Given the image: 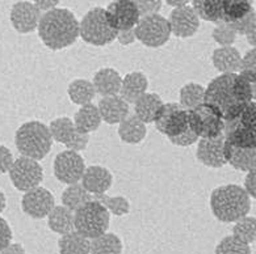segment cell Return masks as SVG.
<instances>
[{
  "label": "cell",
  "mask_w": 256,
  "mask_h": 254,
  "mask_svg": "<svg viewBox=\"0 0 256 254\" xmlns=\"http://www.w3.org/2000/svg\"><path fill=\"white\" fill-rule=\"evenodd\" d=\"M256 83L247 80L240 73H222L214 77L205 88L204 102L213 106L224 122L240 114L246 105L255 98Z\"/></svg>",
  "instance_id": "cell-1"
},
{
  "label": "cell",
  "mask_w": 256,
  "mask_h": 254,
  "mask_svg": "<svg viewBox=\"0 0 256 254\" xmlns=\"http://www.w3.org/2000/svg\"><path fill=\"white\" fill-rule=\"evenodd\" d=\"M40 39L53 51L66 49L79 37V21L67 8H58L41 14L38 22Z\"/></svg>",
  "instance_id": "cell-2"
},
{
  "label": "cell",
  "mask_w": 256,
  "mask_h": 254,
  "mask_svg": "<svg viewBox=\"0 0 256 254\" xmlns=\"http://www.w3.org/2000/svg\"><path fill=\"white\" fill-rule=\"evenodd\" d=\"M250 209L251 199L239 185H222L212 192L210 210L222 223H235L247 215Z\"/></svg>",
  "instance_id": "cell-3"
},
{
  "label": "cell",
  "mask_w": 256,
  "mask_h": 254,
  "mask_svg": "<svg viewBox=\"0 0 256 254\" xmlns=\"http://www.w3.org/2000/svg\"><path fill=\"white\" fill-rule=\"evenodd\" d=\"M14 144L24 157L33 160H42L50 152L53 139L49 127L40 121H29L22 123L14 134Z\"/></svg>",
  "instance_id": "cell-4"
},
{
  "label": "cell",
  "mask_w": 256,
  "mask_h": 254,
  "mask_svg": "<svg viewBox=\"0 0 256 254\" xmlns=\"http://www.w3.org/2000/svg\"><path fill=\"white\" fill-rule=\"evenodd\" d=\"M117 33L110 28L106 16V9L95 7L90 9L79 22V37L94 46H106L117 38Z\"/></svg>",
  "instance_id": "cell-5"
},
{
  "label": "cell",
  "mask_w": 256,
  "mask_h": 254,
  "mask_svg": "<svg viewBox=\"0 0 256 254\" xmlns=\"http://www.w3.org/2000/svg\"><path fill=\"white\" fill-rule=\"evenodd\" d=\"M110 223V214L98 203L91 201L75 211V231L90 240L108 232Z\"/></svg>",
  "instance_id": "cell-6"
},
{
  "label": "cell",
  "mask_w": 256,
  "mask_h": 254,
  "mask_svg": "<svg viewBox=\"0 0 256 254\" xmlns=\"http://www.w3.org/2000/svg\"><path fill=\"white\" fill-rule=\"evenodd\" d=\"M188 126L197 138L208 139L224 134V121L213 106L202 102L188 110Z\"/></svg>",
  "instance_id": "cell-7"
},
{
  "label": "cell",
  "mask_w": 256,
  "mask_h": 254,
  "mask_svg": "<svg viewBox=\"0 0 256 254\" xmlns=\"http://www.w3.org/2000/svg\"><path fill=\"white\" fill-rule=\"evenodd\" d=\"M136 39L148 47H160L170 41L171 29L168 21L162 14H151L140 17L137 26L134 28Z\"/></svg>",
  "instance_id": "cell-8"
},
{
  "label": "cell",
  "mask_w": 256,
  "mask_h": 254,
  "mask_svg": "<svg viewBox=\"0 0 256 254\" xmlns=\"http://www.w3.org/2000/svg\"><path fill=\"white\" fill-rule=\"evenodd\" d=\"M8 173H10L12 185L18 192L22 193L38 188L44 180V169L41 164L24 156H20L14 160Z\"/></svg>",
  "instance_id": "cell-9"
},
{
  "label": "cell",
  "mask_w": 256,
  "mask_h": 254,
  "mask_svg": "<svg viewBox=\"0 0 256 254\" xmlns=\"http://www.w3.org/2000/svg\"><path fill=\"white\" fill-rule=\"evenodd\" d=\"M155 127L167 138H174L186 131L188 126V110L176 102H167L160 106L154 118Z\"/></svg>",
  "instance_id": "cell-10"
},
{
  "label": "cell",
  "mask_w": 256,
  "mask_h": 254,
  "mask_svg": "<svg viewBox=\"0 0 256 254\" xmlns=\"http://www.w3.org/2000/svg\"><path fill=\"white\" fill-rule=\"evenodd\" d=\"M54 176L60 182L74 185L82 180L86 171L84 159L80 153L66 150L60 152L54 159Z\"/></svg>",
  "instance_id": "cell-11"
},
{
  "label": "cell",
  "mask_w": 256,
  "mask_h": 254,
  "mask_svg": "<svg viewBox=\"0 0 256 254\" xmlns=\"http://www.w3.org/2000/svg\"><path fill=\"white\" fill-rule=\"evenodd\" d=\"M106 16L110 28L116 31L134 29L140 18L137 4L133 0H117L109 3Z\"/></svg>",
  "instance_id": "cell-12"
},
{
  "label": "cell",
  "mask_w": 256,
  "mask_h": 254,
  "mask_svg": "<svg viewBox=\"0 0 256 254\" xmlns=\"http://www.w3.org/2000/svg\"><path fill=\"white\" fill-rule=\"evenodd\" d=\"M54 195L48 189L38 186L24 194L22 199V209L29 218L40 220L48 218L54 209Z\"/></svg>",
  "instance_id": "cell-13"
},
{
  "label": "cell",
  "mask_w": 256,
  "mask_h": 254,
  "mask_svg": "<svg viewBox=\"0 0 256 254\" xmlns=\"http://www.w3.org/2000/svg\"><path fill=\"white\" fill-rule=\"evenodd\" d=\"M168 25L171 29V34L179 37V38H188L197 33L200 28V18L197 17L192 7L184 5V7L175 8L170 13Z\"/></svg>",
  "instance_id": "cell-14"
},
{
  "label": "cell",
  "mask_w": 256,
  "mask_h": 254,
  "mask_svg": "<svg viewBox=\"0 0 256 254\" xmlns=\"http://www.w3.org/2000/svg\"><path fill=\"white\" fill-rule=\"evenodd\" d=\"M41 13L30 1H16L12 5L10 20L14 30L22 34L32 33L37 29Z\"/></svg>",
  "instance_id": "cell-15"
},
{
  "label": "cell",
  "mask_w": 256,
  "mask_h": 254,
  "mask_svg": "<svg viewBox=\"0 0 256 254\" xmlns=\"http://www.w3.org/2000/svg\"><path fill=\"white\" fill-rule=\"evenodd\" d=\"M224 135L200 139L196 150L197 160L209 168H222L226 165V160L224 156Z\"/></svg>",
  "instance_id": "cell-16"
},
{
  "label": "cell",
  "mask_w": 256,
  "mask_h": 254,
  "mask_svg": "<svg viewBox=\"0 0 256 254\" xmlns=\"http://www.w3.org/2000/svg\"><path fill=\"white\" fill-rule=\"evenodd\" d=\"M255 130L244 125L236 117L232 121L224 122V142L239 148H256Z\"/></svg>",
  "instance_id": "cell-17"
},
{
  "label": "cell",
  "mask_w": 256,
  "mask_h": 254,
  "mask_svg": "<svg viewBox=\"0 0 256 254\" xmlns=\"http://www.w3.org/2000/svg\"><path fill=\"white\" fill-rule=\"evenodd\" d=\"M82 186L92 195L106 194L113 184V176L109 169L102 165L86 168L82 176Z\"/></svg>",
  "instance_id": "cell-18"
},
{
  "label": "cell",
  "mask_w": 256,
  "mask_h": 254,
  "mask_svg": "<svg viewBox=\"0 0 256 254\" xmlns=\"http://www.w3.org/2000/svg\"><path fill=\"white\" fill-rule=\"evenodd\" d=\"M98 113L102 117V121H104L108 125H117L121 123L124 119L129 115V104L125 100L117 96H109V97H102L98 104Z\"/></svg>",
  "instance_id": "cell-19"
},
{
  "label": "cell",
  "mask_w": 256,
  "mask_h": 254,
  "mask_svg": "<svg viewBox=\"0 0 256 254\" xmlns=\"http://www.w3.org/2000/svg\"><path fill=\"white\" fill-rule=\"evenodd\" d=\"M224 156L226 164H230L236 171H255L256 148H239L224 142Z\"/></svg>",
  "instance_id": "cell-20"
},
{
  "label": "cell",
  "mask_w": 256,
  "mask_h": 254,
  "mask_svg": "<svg viewBox=\"0 0 256 254\" xmlns=\"http://www.w3.org/2000/svg\"><path fill=\"white\" fill-rule=\"evenodd\" d=\"M122 77L112 67H102L94 76V88L96 94H100L102 97H109V96H117L121 89Z\"/></svg>",
  "instance_id": "cell-21"
},
{
  "label": "cell",
  "mask_w": 256,
  "mask_h": 254,
  "mask_svg": "<svg viewBox=\"0 0 256 254\" xmlns=\"http://www.w3.org/2000/svg\"><path fill=\"white\" fill-rule=\"evenodd\" d=\"M148 88V79L144 72L134 71L122 77L120 97L125 100L128 104H134L142 94L146 93Z\"/></svg>",
  "instance_id": "cell-22"
},
{
  "label": "cell",
  "mask_w": 256,
  "mask_h": 254,
  "mask_svg": "<svg viewBox=\"0 0 256 254\" xmlns=\"http://www.w3.org/2000/svg\"><path fill=\"white\" fill-rule=\"evenodd\" d=\"M240 52L234 46L218 47L212 54V62L221 73H236L240 71Z\"/></svg>",
  "instance_id": "cell-23"
},
{
  "label": "cell",
  "mask_w": 256,
  "mask_h": 254,
  "mask_svg": "<svg viewBox=\"0 0 256 254\" xmlns=\"http://www.w3.org/2000/svg\"><path fill=\"white\" fill-rule=\"evenodd\" d=\"M48 227L60 236L74 232L75 213L64 206H54V209L48 215Z\"/></svg>",
  "instance_id": "cell-24"
},
{
  "label": "cell",
  "mask_w": 256,
  "mask_h": 254,
  "mask_svg": "<svg viewBox=\"0 0 256 254\" xmlns=\"http://www.w3.org/2000/svg\"><path fill=\"white\" fill-rule=\"evenodd\" d=\"M74 125L78 132L80 134H91L96 131L102 125V117L98 113V109L96 105L88 104L84 106H80V109L75 113Z\"/></svg>",
  "instance_id": "cell-25"
},
{
  "label": "cell",
  "mask_w": 256,
  "mask_h": 254,
  "mask_svg": "<svg viewBox=\"0 0 256 254\" xmlns=\"http://www.w3.org/2000/svg\"><path fill=\"white\" fill-rule=\"evenodd\" d=\"M164 104L162 97L156 93L142 94L137 101L134 102V115L140 119L144 125L154 122V118L162 105Z\"/></svg>",
  "instance_id": "cell-26"
},
{
  "label": "cell",
  "mask_w": 256,
  "mask_h": 254,
  "mask_svg": "<svg viewBox=\"0 0 256 254\" xmlns=\"http://www.w3.org/2000/svg\"><path fill=\"white\" fill-rule=\"evenodd\" d=\"M148 135V129L134 114L128 115L118 126L120 139L128 144H140Z\"/></svg>",
  "instance_id": "cell-27"
},
{
  "label": "cell",
  "mask_w": 256,
  "mask_h": 254,
  "mask_svg": "<svg viewBox=\"0 0 256 254\" xmlns=\"http://www.w3.org/2000/svg\"><path fill=\"white\" fill-rule=\"evenodd\" d=\"M67 93L72 104L80 105V106L92 104L94 98L96 97L94 84L87 79H75L71 81L67 88Z\"/></svg>",
  "instance_id": "cell-28"
},
{
  "label": "cell",
  "mask_w": 256,
  "mask_h": 254,
  "mask_svg": "<svg viewBox=\"0 0 256 254\" xmlns=\"http://www.w3.org/2000/svg\"><path fill=\"white\" fill-rule=\"evenodd\" d=\"M60 254H90L91 253V240L82 236L76 231L60 236L58 240Z\"/></svg>",
  "instance_id": "cell-29"
},
{
  "label": "cell",
  "mask_w": 256,
  "mask_h": 254,
  "mask_svg": "<svg viewBox=\"0 0 256 254\" xmlns=\"http://www.w3.org/2000/svg\"><path fill=\"white\" fill-rule=\"evenodd\" d=\"M62 206L71 210L72 213L78 211V210L83 207L86 203L94 201V195L86 190L82 184H74L68 185V188L64 189V192L62 193Z\"/></svg>",
  "instance_id": "cell-30"
},
{
  "label": "cell",
  "mask_w": 256,
  "mask_h": 254,
  "mask_svg": "<svg viewBox=\"0 0 256 254\" xmlns=\"http://www.w3.org/2000/svg\"><path fill=\"white\" fill-rule=\"evenodd\" d=\"M122 240L116 234L106 232L102 236L91 240V253L90 254H122Z\"/></svg>",
  "instance_id": "cell-31"
},
{
  "label": "cell",
  "mask_w": 256,
  "mask_h": 254,
  "mask_svg": "<svg viewBox=\"0 0 256 254\" xmlns=\"http://www.w3.org/2000/svg\"><path fill=\"white\" fill-rule=\"evenodd\" d=\"M254 10L252 5L247 0H224L222 4V22L234 24L242 20Z\"/></svg>",
  "instance_id": "cell-32"
},
{
  "label": "cell",
  "mask_w": 256,
  "mask_h": 254,
  "mask_svg": "<svg viewBox=\"0 0 256 254\" xmlns=\"http://www.w3.org/2000/svg\"><path fill=\"white\" fill-rule=\"evenodd\" d=\"M222 4L224 0H194L192 8L198 18L218 24L222 22Z\"/></svg>",
  "instance_id": "cell-33"
},
{
  "label": "cell",
  "mask_w": 256,
  "mask_h": 254,
  "mask_svg": "<svg viewBox=\"0 0 256 254\" xmlns=\"http://www.w3.org/2000/svg\"><path fill=\"white\" fill-rule=\"evenodd\" d=\"M49 131L52 139L66 146L70 143L76 134L74 121L68 117H60L53 119L49 125Z\"/></svg>",
  "instance_id": "cell-34"
},
{
  "label": "cell",
  "mask_w": 256,
  "mask_h": 254,
  "mask_svg": "<svg viewBox=\"0 0 256 254\" xmlns=\"http://www.w3.org/2000/svg\"><path fill=\"white\" fill-rule=\"evenodd\" d=\"M205 87L197 83H188L180 89V105L186 110L196 108L204 102Z\"/></svg>",
  "instance_id": "cell-35"
},
{
  "label": "cell",
  "mask_w": 256,
  "mask_h": 254,
  "mask_svg": "<svg viewBox=\"0 0 256 254\" xmlns=\"http://www.w3.org/2000/svg\"><path fill=\"white\" fill-rule=\"evenodd\" d=\"M232 236L246 244H254L256 239V220L255 216H243L242 219L235 222L232 227Z\"/></svg>",
  "instance_id": "cell-36"
},
{
  "label": "cell",
  "mask_w": 256,
  "mask_h": 254,
  "mask_svg": "<svg viewBox=\"0 0 256 254\" xmlns=\"http://www.w3.org/2000/svg\"><path fill=\"white\" fill-rule=\"evenodd\" d=\"M94 201H98L114 216H124L130 213V203L125 197H108L106 194L94 195Z\"/></svg>",
  "instance_id": "cell-37"
},
{
  "label": "cell",
  "mask_w": 256,
  "mask_h": 254,
  "mask_svg": "<svg viewBox=\"0 0 256 254\" xmlns=\"http://www.w3.org/2000/svg\"><path fill=\"white\" fill-rule=\"evenodd\" d=\"M214 254H251V248L248 244L230 235V236L224 237L218 243Z\"/></svg>",
  "instance_id": "cell-38"
},
{
  "label": "cell",
  "mask_w": 256,
  "mask_h": 254,
  "mask_svg": "<svg viewBox=\"0 0 256 254\" xmlns=\"http://www.w3.org/2000/svg\"><path fill=\"white\" fill-rule=\"evenodd\" d=\"M236 35L238 34L232 26V24H228V22H218L217 26L212 31V37L221 47L232 46L236 39Z\"/></svg>",
  "instance_id": "cell-39"
},
{
  "label": "cell",
  "mask_w": 256,
  "mask_h": 254,
  "mask_svg": "<svg viewBox=\"0 0 256 254\" xmlns=\"http://www.w3.org/2000/svg\"><path fill=\"white\" fill-rule=\"evenodd\" d=\"M232 26L234 28V30L236 31V34L247 35L250 33H254L256 29V16L255 10H252L251 13H248L246 17H243L242 20L236 21L234 24H232Z\"/></svg>",
  "instance_id": "cell-40"
},
{
  "label": "cell",
  "mask_w": 256,
  "mask_h": 254,
  "mask_svg": "<svg viewBox=\"0 0 256 254\" xmlns=\"http://www.w3.org/2000/svg\"><path fill=\"white\" fill-rule=\"evenodd\" d=\"M136 4H137L140 16L144 17V16H151V14H158L163 3L160 0H137Z\"/></svg>",
  "instance_id": "cell-41"
},
{
  "label": "cell",
  "mask_w": 256,
  "mask_h": 254,
  "mask_svg": "<svg viewBox=\"0 0 256 254\" xmlns=\"http://www.w3.org/2000/svg\"><path fill=\"white\" fill-rule=\"evenodd\" d=\"M168 140L172 144H175V146L190 147L192 146V144H194V143L198 140V138H197L196 134L188 127L182 134H180V135L178 136H174V138H168Z\"/></svg>",
  "instance_id": "cell-42"
},
{
  "label": "cell",
  "mask_w": 256,
  "mask_h": 254,
  "mask_svg": "<svg viewBox=\"0 0 256 254\" xmlns=\"http://www.w3.org/2000/svg\"><path fill=\"white\" fill-rule=\"evenodd\" d=\"M88 143H90V135L88 134H80V132L76 131L72 140L66 144V148L79 153V151H84L87 148Z\"/></svg>",
  "instance_id": "cell-43"
},
{
  "label": "cell",
  "mask_w": 256,
  "mask_h": 254,
  "mask_svg": "<svg viewBox=\"0 0 256 254\" xmlns=\"http://www.w3.org/2000/svg\"><path fill=\"white\" fill-rule=\"evenodd\" d=\"M12 239H14V234H12L11 226L8 224L7 220L0 216V251H3L4 248L11 244Z\"/></svg>",
  "instance_id": "cell-44"
},
{
  "label": "cell",
  "mask_w": 256,
  "mask_h": 254,
  "mask_svg": "<svg viewBox=\"0 0 256 254\" xmlns=\"http://www.w3.org/2000/svg\"><path fill=\"white\" fill-rule=\"evenodd\" d=\"M14 155L10 151V148L3 144H0V176L4 173H8L14 164Z\"/></svg>",
  "instance_id": "cell-45"
},
{
  "label": "cell",
  "mask_w": 256,
  "mask_h": 254,
  "mask_svg": "<svg viewBox=\"0 0 256 254\" xmlns=\"http://www.w3.org/2000/svg\"><path fill=\"white\" fill-rule=\"evenodd\" d=\"M255 56H256L255 47H252V49L246 52L244 56H242V60H240V71H255V66H256Z\"/></svg>",
  "instance_id": "cell-46"
},
{
  "label": "cell",
  "mask_w": 256,
  "mask_h": 254,
  "mask_svg": "<svg viewBox=\"0 0 256 254\" xmlns=\"http://www.w3.org/2000/svg\"><path fill=\"white\" fill-rule=\"evenodd\" d=\"M255 171H251L248 172V174H247V177H246L244 180V192L247 193V195L248 197H251V198L255 199L256 197V189H255Z\"/></svg>",
  "instance_id": "cell-47"
},
{
  "label": "cell",
  "mask_w": 256,
  "mask_h": 254,
  "mask_svg": "<svg viewBox=\"0 0 256 254\" xmlns=\"http://www.w3.org/2000/svg\"><path fill=\"white\" fill-rule=\"evenodd\" d=\"M117 41L122 46H129L136 42V34H134V29L129 30H122L117 33Z\"/></svg>",
  "instance_id": "cell-48"
},
{
  "label": "cell",
  "mask_w": 256,
  "mask_h": 254,
  "mask_svg": "<svg viewBox=\"0 0 256 254\" xmlns=\"http://www.w3.org/2000/svg\"><path fill=\"white\" fill-rule=\"evenodd\" d=\"M33 4L36 5V8L38 9V12L41 13V12H44V13H46V12H50V10L56 9V5L60 4V1H56V0H37V1H33Z\"/></svg>",
  "instance_id": "cell-49"
},
{
  "label": "cell",
  "mask_w": 256,
  "mask_h": 254,
  "mask_svg": "<svg viewBox=\"0 0 256 254\" xmlns=\"http://www.w3.org/2000/svg\"><path fill=\"white\" fill-rule=\"evenodd\" d=\"M0 254H26V252L22 244L11 243L8 247L4 248L3 251H0Z\"/></svg>",
  "instance_id": "cell-50"
},
{
  "label": "cell",
  "mask_w": 256,
  "mask_h": 254,
  "mask_svg": "<svg viewBox=\"0 0 256 254\" xmlns=\"http://www.w3.org/2000/svg\"><path fill=\"white\" fill-rule=\"evenodd\" d=\"M167 4L171 5V7L180 8L184 7V5H188V0H182V1H174V0H167Z\"/></svg>",
  "instance_id": "cell-51"
},
{
  "label": "cell",
  "mask_w": 256,
  "mask_h": 254,
  "mask_svg": "<svg viewBox=\"0 0 256 254\" xmlns=\"http://www.w3.org/2000/svg\"><path fill=\"white\" fill-rule=\"evenodd\" d=\"M6 207H7V198H6V194L0 190V214L3 213Z\"/></svg>",
  "instance_id": "cell-52"
},
{
  "label": "cell",
  "mask_w": 256,
  "mask_h": 254,
  "mask_svg": "<svg viewBox=\"0 0 256 254\" xmlns=\"http://www.w3.org/2000/svg\"><path fill=\"white\" fill-rule=\"evenodd\" d=\"M246 37H247V41H248L250 45L255 46V31H254V33H250V34H247Z\"/></svg>",
  "instance_id": "cell-53"
}]
</instances>
